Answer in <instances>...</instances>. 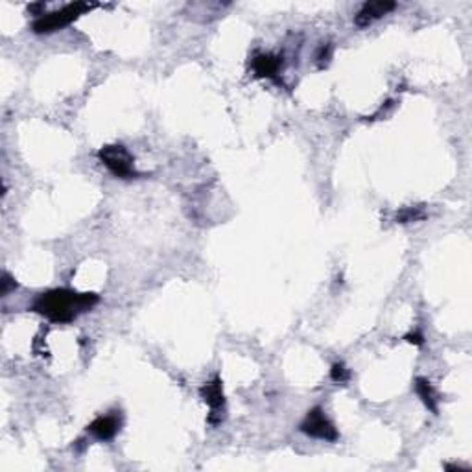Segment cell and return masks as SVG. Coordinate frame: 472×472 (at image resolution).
Returning a JSON list of instances; mask_svg holds the SVG:
<instances>
[{
	"label": "cell",
	"instance_id": "6da1fadb",
	"mask_svg": "<svg viewBox=\"0 0 472 472\" xmlns=\"http://www.w3.org/2000/svg\"><path fill=\"white\" fill-rule=\"evenodd\" d=\"M100 301L96 294H78L67 288H56L37 297L32 310L52 323H70L81 312H87Z\"/></svg>",
	"mask_w": 472,
	"mask_h": 472
},
{
	"label": "cell",
	"instance_id": "7a4b0ae2",
	"mask_svg": "<svg viewBox=\"0 0 472 472\" xmlns=\"http://www.w3.org/2000/svg\"><path fill=\"white\" fill-rule=\"evenodd\" d=\"M98 4H89V2H72V4L63 6L61 10L47 13V15L37 17L32 24V30L36 33H52L58 30H63L68 24H72L76 19L85 15L87 11L96 8Z\"/></svg>",
	"mask_w": 472,
	"mask_h": 472
},
{
	"label": "cell",
	"instance_id": "3957f363",
	"mask_svg": "<svg viewBox=\"0 0 472 472\" xmlns=\"http://www.w3.org/2000/svg\"><path fill=\"white\" fill-rule=\"evenodd\" d=\"M98 159L105 168L109 170L113 175L120 179L139 178V172L135 170V159L122 144H109L104 146L98 152Z\"/></svg>",
	"mask_w": 472,
	"mask_h": 472
},
{
	"label": "cell",
	"instance_id": "277c9868",
	"mask_svg": "<svg viewBox=\"0 0 472 472\" xmlns=\"http://www.w3.org/2000/svg\"><path fill=\"white\" fill-rule=\"evenodd\" d=\"M301 432L306 434L310 437H315V439H323V441H336L340 437L338 434L336 426L332 425L331 419L327 417L325 411L317 406V408H312L306 414L304 420L301 423Z\"/></svg>",
	"mask_w": 472,
	"mask_h": 472
},
{
	"label": "cell",
	"instance_id": "5b68a950",
	"mask_svg": "<svg viewBox=\"0 0 472 472\" xmlns=\"http://www.w3.org/2000/svg\"><path fill=\"white\" fill-rule=\"evenodd\" d=\"M397 8L395 2L391 0H375V2H365V4L360 8V11L354 17V24L358 28H368L371 26L372 22L382 19L384 15H388L389 11H393Z\"/></svg>",
	"mask_w": 472,
	"mask_h": 472
},
{
	"label": "cell",
	"instance_id": "8992f818",
	"mask_svg": "<svg viewBox=\"0 0 472 472\" xmlns=\"http://www.w3.org/2000/svg\"><path fill=\"white\" fill-rule=\"evenodd\" d=\"M201 393V399L205 400V404L209 406L210 408V417H209V423L212 419H214V415H218L223 409V406H226V395H223V388H221V380L218 377L212 378L210 382L203 384L200 389Z\"/></svg>",
	"mask_w": 472,
	"mask_h": 472
},
{
	"label": "cell",
	"instance_id": "52a82bcc",
	"mask_svg": "<svg viewBox=\"0 0 472 472\" xmlns=\"http://www.w3.org/2000/svg\"><path fill=\"white\" fill-rule=\"evenodd\" d=\"M87 430L100 441H109L120 430V420L116 415H102L87 426Z\"/></svg>",
	"mask_w": 472,
	"mask_h": 472
},
{
	"label": "cell",
	"instance_id": "ba28073f",
	"mask_svg": "<svg viewBox=\"0 0 472 472\" xmlns=\"http://www.w3.org/2000/svg\"><path fill=\"white\" fill-rule=\"evenodd\" d=\"M283 67V58L275 54H258L253 59V70L258 78H277L278 68Z\"/></svg>",
	"mask_w": 472,
	"mask_h": 472
},
{
	"label": "cell",
	"instance_id": "9c48e42d",
	"mask_svg": "<svg viewBox=\"0 0 472 472\" xmlns=\"http://www.w3.org/2000/svg\"><path fill=\"white\" fill-rule=\"evenodd\" d=\"M415 393L419 395L420 400H423V404L426 408L430 409L432 414H437V393L434 386L430 384V380H426V378H417L415 380Z\"/></svg>",
	"mask_w": 472,
	"mask_h": 472
},
{
	"label": "cell",
	"instance_id": "30bf717a",
	"mask_svg": "<svg viewBox=\"0 0 472 472\" xmlns=\"http://www.w3.org/2000/svg\"><path fill=\"white\" fill-rule=\"evenodd\" d=\"M425 218V212L420 209H417V207H406V209H402L397 214V221L399 223H409V221H417V220H423Z\"/></svg>",
	"mask_w": 472,
	"mask_h": 472
},
{
	"label": "cell",
	"instance_id": "8fae6325",
	"mask_svg": "<svg viewBox=\"0 0 472 472\" xmlns=\"http://www.w3.org/2000/svg\"><path fill=\"white\" fill-rule=\"evenodd\" d=\"M331 378L336 384H347L351 380V371L345 368V363H334L331 369Z\"/></svg>",
	"mask_w": 472,
	"mask_h": 472
},
{
	"label": "cell",
	"instance_id": "7c38bea8",
	"mask_svg": "<svg viewBox=\"0 0 472 472\" xmlns=\"http://www.w3.org/2000/svg\"><path fill=\"white\" fill-rule=\"evenodd\" d=\"M0 284H2V288H0V294L2 295H8L11 292V290L17 288V283L15 278L11 277L10 273H2V281H0Z\"/></svg>",
	"mask_w": 472,
	"mask_h": 472
},
{
	"label": "cell",
	"instance_id": "4fadbf2b",
	"mask_svg": "<svg viewBox=\"0 0 472 472\" xmlns=\"http://www.w3.org/2000/svg\"><path fill=\"white\" fill-rule=\"evenodd\" d=\"M332 56V47L331 45H325V47L320 48V54H317V61H320V67H323V63H329V59Z\"/></svg>",
	"mask_w": 472,
	"mask_h": 472
},
{
	"label": "cell",
	"instance_id": "5bb4252c",
	"mask_svg": "<svg viewBox=\"0 0 472 472\" xmlns=\"http://www.w3.org/2000/svg\"><path fill=\"white\" fill-rule=\"evenodd\" d=\"M406 341H408V343H414V345H423V343H425V338L420 336L419 332H415V334H408V336L404 338Z\"/></svg>",
	"mask_w": 472,
	"mask_h": 472
},
{
	"label": "cell",
	"instance_id": "9a60e30c",
	"mask_svg": "<svg viewBox=\"0 0 472 472\" xmlns=\"http://www.w3.org/2000/svg\"><path fill=\"white\" fill-rule=\"evenodd\" d=\"M42 10H45V4H42V2H39V4H32L30 8H28L30 13H33V15H41V17H42V13H41Z\"/></svg>",
	"mask_w": 472,
	"mask_h": 472
}]
</instances>
